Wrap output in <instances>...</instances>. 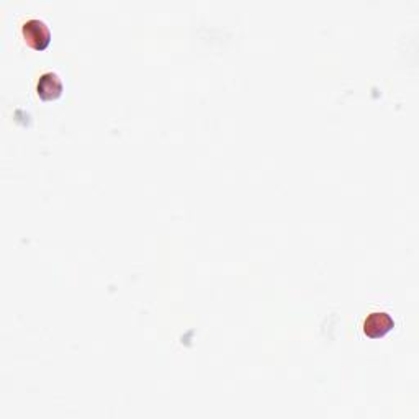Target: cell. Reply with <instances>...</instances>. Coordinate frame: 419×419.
Segmentation results:
<instances>
[{"label":"cell","mask_w":419,"mask_h":419,"mask_svg":"<svg viewBox=\"0 0 419 419\" xmlns=\"http://www.w3.org/2000/svg\"><path fill=\"white\" fill-rule=\"evenodd\" d=\"M21 33H23L26 45L36 51H45L51 43V31L41 20H26L21 26Z\"/></svg>","instance_id":"1"},{"label":"cell","mask_w":419,"mask_h":419,"mask_svg":"<svg viewBox=\"0 0 419 419\" xmlns=\"http://www.w3.org/2000/svg\"><path fill=\"white\" fill-rule=\"evenodd\" d=\"M395 321L390 317L388 313L383 312H375L368 314L367 319L364 321V333L372 339H377V337H382L386 333H390L393 329Z\"/></svg>","instance_id":"2"},{"label":"cell","mask_w":419,"mask_h":419,"mask_svg":"<svg viewBox=\"0 0 419 419\" xmlns=\"http://www.w3.org/2000/svg\"><path fill=\"white\" fill-rule=\"evenodd\" d=\"M36 90H38V95H40L43 100L46 102L56 100L63 94V83L58 74L46 73L41 75L40 80H38Z\"/></svg>","instance_id":"3"}]
</instances>
